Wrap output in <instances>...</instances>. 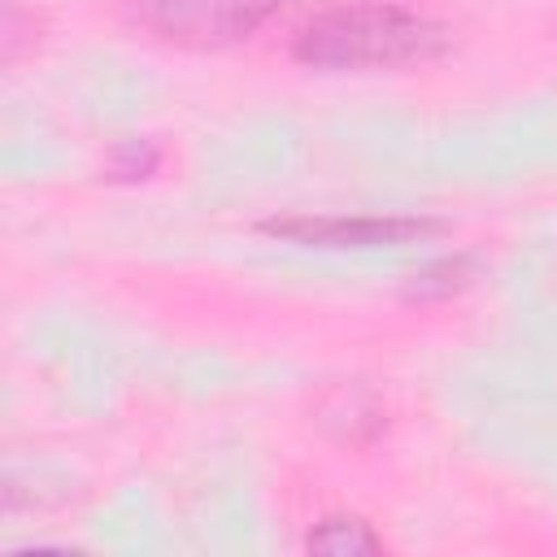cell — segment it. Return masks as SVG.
Returning a JSON list of instances; mask_svg holds the SVG:
<instances>
[{"label": "cell", "mask_w": 557, "mask_h": 557, "mask_svg": "<svg viewBox=\"0 0 557 557\" xmlns=\"http://www.w3.org/2000/svg\"><path fill=\"white\" fill-rule=\"evenodd\" d=\"M435 226L440 222L409 213H292L261 222L265 235L305 248H396L426 239Z\"/></svg>", "instance_id": "cell-3"}, {"label": "cell", "mask_w": 557, "mask_h": 557, "mask_svg": "<svg viewBox=\"0 0 557 557\" xmlns=\"http://www.w3.org/2000/svg\"><path fill=\"white\" fill-rule=\"evenodd\" d=\"M44 17L35 9H26L22 0H4V17H0V48H4V65H17L35 44H39Z\"/></svg>", "instance_id": "cell-6"}, {"label": "cell", "mask_w": 557, "mask_h": 557, "mask_svg": "<svg viewBox=\"0 0 557 557\" xmlns=\"http://www.w3.org/2000/svg\"><path fill=\"white\" fill-rule=\"evenodd\" d=\"M313 422L348 444V448H366L383 435L387 418H383V400L361 383V379H344V383H331L326 392H318L313 400Z\"/></svg>", "instance_id": "cell-4"}, {"label": "cell", "mask_w": 557, "mask_h": 557, "mask_svg": "<svg viewBox=\"0 0 557 557\" xmlns=\"http://www.w3.org/2000/svg\"><path fill=\"white\" fill-rule=\"evenodd\" d=\"M466 261L461 257H453V261H435L431 270H422L418 278H413V296H431V287H435V296H448V292H457L461 283H466Z\"/></svg>", "instance_id": "cell-7"}, {"label": "cell", "mask_w": 557, "mask_h": 557, "mask_svg": "<svg viewBox=\"0 0 557 557\" xmlns=\"http://www.w3.org/2000/svg\"><path fill=\"white\" fill-rule=\"evenodd\" d=\"M448 48V26L396 0H344L318 9L292 39V57L309 70L366 74L435 61Z\"/></svg>", "instance_id": "cell-1"}, {"label": "cell", "mask_w": 557, "mask_h": 557, "mask_svg": "<svg viewBox=\"0 0 557 557\" xmlns=\"http://www.w3.org/2000/svg\"><path fill=\"white\" fill-rule=\"evenodd\" d=\"M283 0H131V17L161 44L213 52L257 35Z\"/></svg>", "instance_id": "cell-2"}, {"label": "cell", "mask_w": 557, "mask_h": 557, "mask_svg": "<svg viewBox=\"0 0 557 557\" xmlns=\"http://www.w3.org/2000/svg\"><path fill=\"white\" fill-rule=\"evenodd\" d=\"M305 548L326 557H361V553H383V535L361 513H326L309 527Z\"/></svg>", "instance_id": "cell-5"}]
</instances>
